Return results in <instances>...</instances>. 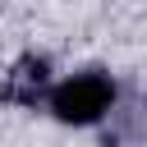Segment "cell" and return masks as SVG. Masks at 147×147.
Returning a JSON list of instances; mask_svg holds the SVG:
<instances>
[{
  "instance_id": "cell-2",
  "label": "cell",
  "mask_w": 147,
  "mask_h": 147,
  "mask_svg": "<svg viewBox=\"0 0 147 147\" xmlns=\"http://www.w3.org/2000/svg\"><path fill=\"white\" fill-rule=\"evenodd\" d=\"M51 83H55V78H51V60H46V55H23V60L9 69L0 96L14 101V106H41Z\"/></svg>"
},
{
  "instance_id": "cell-1",
  "label": "cell",
  "mask_w": 147,
  "mask_h": 147,
  "mask_svg": "<svg viewBox=\"0 0 147 147\" xmlns=\"http://www.w3.org/2000/svg\"><path fill=\"white\" fill-rule=\"evenodd\" d=\"M115 101H119V87L106 69H78V74L46 87V110L74 129L101 124L106 115H115Z\"/></svg>"
}]
</instances>
